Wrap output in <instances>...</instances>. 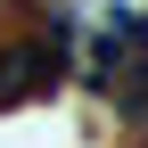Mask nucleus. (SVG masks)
<instances>
[{
    "label": "nucleus",
    "instance_id": "1",
    "mask_svg": "<svg viewBox=\"0 0 148 148\" xmlns=\"http://www.w3.org/2000/svg\"><path fill=\"white\" fill-rule=\"evenodd\" d=\"M66 66H74V33H66V25L25 33V41H0V107H16V99H33V90H49Z\"/></svg>",
    "mask_w": 148,
    "mask_h": 148
}]
</instances>
